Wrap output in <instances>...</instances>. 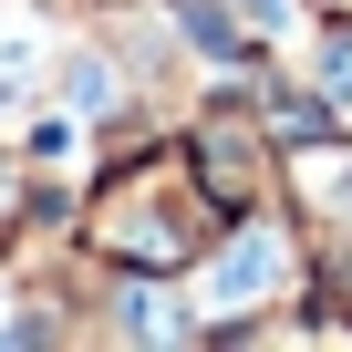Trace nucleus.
<instances>
[{"label":"nucleus","instance_id":"1","mask_svg":"<svg viewBox=\"0 0 352 352\" xmlns=\"http://www.w3.org/2000/svg\"><path fill=\"white\" fill-rule=\"evenodd\" d=\"M280 280V239H249V249H228V270H218V290L239 300V290H270Z\"/></svg>","mask_w":352,"mask_h":352}]
</instances>
